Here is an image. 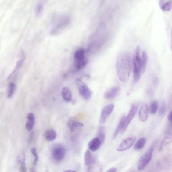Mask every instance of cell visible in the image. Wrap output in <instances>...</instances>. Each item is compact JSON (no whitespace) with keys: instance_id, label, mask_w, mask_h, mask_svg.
I'll list each match as a JSON object with an SVG mask.
<instances>
[{"instance_id":"1","label":"cell","mask_w":172,"mask_h":172,"mask_svg":"<svg viewBox=\"0 0 172 172\" xmlns=\"http://www.w3.org/2000/svg\"><path fill=\"white\" fill-rule=\"evenodd\" d=\"M131 70L130 56L127 53L122 54L117 63V74L120 80L126 82L129 80Z\"/></svg>"},{"instance_id":"2","label":"cell","mask_w":172,"mask_h":172,"mask_svg":"<svg viewBox=\"0 0 172 172\" xmlns=\"http://www.w3.org/2000/svg\"><path fill=\"white\" fill-rule=\"evenodd\" d=\"M70 22V16L67 14L55 15L53 16L51 23V34L56 35L61 34L68 27Z\"/></svg>"},{"instance_id":"3","label":"cell","mask_w":172,"mask_h":172,"mask_svg":"<svg viewBox=\"0 0 172 172\" xmlns=\"http://www.w3.org/2000/svg\"><path fill=\"white\" fill-rule=\"evenodd\" d=\"M51 154L53 159L59 163L64 159L66 154V149L60 144H56L52 148Z\"/></svg>"},{"instance_id":"4","label":"cell","mask_w":172,"mask_h":172,"mask_svg":"<svg viewBox=\"0 0 172 172\" xmlns=\"http://www.w3.org/2000/svg\"><path fill=\"white\" fill-rule=\"evenodd\" d=\"M154 147L151 146L142 156L139 161L138 168L139 170L142 171L147 166L152 157Z\"/></svg>"},{"instance_id":"5","label":"cell","mask_w":172,"mask_h":172,"mask_svg":"<svg viewBox=\"0 0 172 172\" xmlns=\"http://www.w3.org/2000/svg\"><path fill=\"white\" fill-rule=\"evenodd\" d=\"M114 108L113 104H110L106 105L102 111L100 119L101 124H104L108 118L113 112Z\"/></svg>"},{"instance_id":"6","label":"cell","mask_w":172,"mask_h":172,"mask_svg":"<svg viewBox=\"0 0 172 172\" xmlns=\"http://www.w3.org/2000/svg\"><path fill=\"white\" fill-rule=\"evenodd\" d=\"M136 139V137L134 136L125 139L118 145L117 149V151L122 152L127 150L133 145Z\"/></svg>"},{"instance_id":"7","label":"cell","mask_w":172,"mask_h":172,"mask_svg":"<svg viewBox=\"0 0 172 172\" xmlns=\"http://www.w3.org/2000/svg\"><path fill=\"white\" fill-rule=\"evenodd\" d=\"M138 111V107L135 105H133L129 111L126 117H125L124 125L123 130L121 131V134H123L127 129L129 124L136 114Z\"/></svg>"},{"instance_id":"8","label":"cell","mask_w":172,"mask_h":172,"mask_svg":"<svg viewBox=\"0 0 172 172\" xmlns=\"http://www.w3.org/2000/svg\"><path fill=\"white\" fill-rule=\"evenodd\" d=\"M148 113L149 108L148 105L146 103H142L139 112V118L141 121L145 122L146 121Z\"/></svg>"},{"instance_id":"9","label":"cell","mask_w":172,"mask_h":172,"mask_svg":"<svg viewBox=\"0 0 172 172\" xmlns=\"http://www.w3.org/2000/svg\"><path fill=\"white\" fill-rule=\"evenodd\" d=\"M79 94L86 100H89L91 96V93L87 85H82L79 88Z\"/></svg>"},{"instance_id":"10","label":"cell","mask_w":172,"mask_h":172,"mask_svg":"<svg viewBox=\"0 0 172 172\" xmlns=\"http://www.w3.org/2000/svg\"><path fill=\"white\" fill-rule=\"evenodd\" d=\"M68 127L72 132H73L76 128L83 126L81 122L78 121L73 117L69 118L67 123Z\"/></svg>"},{"instance_id":"11","label":"cell","mask_w":172,"mask_h":172,"mask_svg":"<svg viewBox=\"0 0 172 172\" xmlns=\"http://www.w3.org/2000/svg\"><path fill=\"white\" fill-rule=\"evenodd\" d=\"M102 145L100 140L97 137L92 138L89 142L88 146L90 150L94 152L98 150Z\"/></svg>"},{"instance_id":"12","label":"cell","mask_w":172,"mask_h":172,"mask_svg":"<svg viewBox=\"0 0 172 172\" xmlns=\"http://www.w3.org/2000/svg\"><path fill=\"white\" fill-rule=\"evenodd\" d=\"M27 121L25 127L28 131H31L34 128L35 124V117L34 114L29 113L27 115Z\"/></svg>"},{"instance_id":"13","label":"cell","mask_w":172,"mask_h":172,"mask_svg":"<svg viewBox=\"0 0 172 172\" xmlns=\"http://www.w3.org/2000/svg\"><path fill=\"white\" fill-rule=\"evenodd\" d=\"M47 1V0H38L36 3L35 9L36 16H39L42 14Z\"/></svg>"},{"instance_id":"14","label":"cell","mask_w":172,"mask_h":172,"mask_svg":"<svg viewBox=\"0 0 172 172\" xmlns=\"http://www.w3.org/2000/svg\"><path fill=\"white\" fill-rule=\"evenodd\" d=\"M133 66L134 80L135 82H137L140 80L141 71L135 57L133 61Z\"/></svg>"},{"instance_id":"15","label":"cell","mask_w":172,"mask_h":172,"mask_svg":"<svg viewBox=\"0 0 172 172\" xmlns=\"http://www.w3.org/2000/svg\"><path fill=\"white\" fill-rule=\"evenodd\" d=\"M125 118V117L124 115L122 116L117 127L113 134V136H112V139L115 140L119 134L123 130L124 125Z\"/></svg>"},{"instance_id":"16","label":"cell","mask_w":172,"mask_h":172,"mask_svg":"<svg viewBox=\"0 0 172 172\" xmlns=\"http://www.w3.org/2000/svg\"><path fill=\"white\" fill-rule=\"evenodd\" d=\"M61 94L63 99L66 102H68L71 101L72 98V94L68 88L67 87L63 88Z\"/></svg>"},{"instance_id":"17","label":"cell","mask_w":172,"mask_h":172,"mask_svg":"<svg viewBox=\"0 0 172 172\" xmlns=\"http://www.w3.org/2000/svg\"><path fill=\"white\" fill-rule=\"evenodd\" d=\"M119 91H120V88L118 87H115L106 92L104 95V97L107 99H114L117 96Z\"/></svg>"},{"instance_id":"18","label":"cell","mask_w":172,"mask_h":172,"mask_svg":"<svg viewBox=\"0 0 172 172\" xmlns=\"http://www.w3.org/2000/svg\"><path fill=\"white\" fill-rule=\"evenodd\" d=\"M44 136L46 140L51 142L56 139L57 138V134L54 130L49 129L45 131Z\"/></svg>"},{"instance_id":"19","label":"cell","mask_w":172,"mask_h":172,"mask_svg":"<svg viewBox=\"0 0 172 172\" xmlns=\"http://www.w3.org/2000/svg\"><path fill=\"white\" fill-rule=\"evenodd\" d=\"M94 160L91 152L89 150L86 151L84 154L85 164L87 166L91 167L93 163Z\"/></svg>"},{"instance_id":"20","label":"cell","mask_w":172,"mask_h":172,"mask_svg":"<svg viewBox=\"0 0 172 172\" xmlns=\"http://www.w3.org/2000/svg\"><path fill=\"white\" fill-rule=\"evenodd\" d=\"M146 141V138H142L140 139L135 144L134 149L135 151H138L142 149L144 147Z\"/></svg>"},{"instance_id":"21","label":"cell","mask_w":172,"mask_h":172,"mask_svg":"<svg viewBox=\"0 0 172 172\" xmlns=\"http://www.w3.org/2000/svg\"><path fill=\"white\" fill-rule=\"evenodd\" d=\"M148 59V56L147 52L144 51L142 53V66L141 71L142 73H144L146 69Z\"/></svg>"},{"instance_id":"22","label":"cell","mask_w":172,"mask_h":172,"mask_svg":"<svg viewBox=\"0 0 172 172\" xmlns=\"http://www.w3.org/2000/svg\"><path fill=\"white\" fill-rule=\"evenodd\" d=\"M25 60V56L24 55V54L22 52V57L21 59L20 60L18 61L17 63H16V66L15 68L14 69V71L12 73V74L9 76L8 79L10 78L13 75L15 74L16 73V72H17L19 69L20 68L23 64V63Z\"/></svg>"},{"instance_id":"23","label":"cell","mask_w":172,"mask_h":172,"mask_svg":"<svg viewBox=\"0 0 172 172\" xmlns=\"http://www.w3.org/2000/svg\"><path fill=\"white\" fill-rule=\"evenodd\" d=\"M74 58L76 61L81 60L85 58V51L84 49L80 48L76 51L74 54Z\"/></svg>"},{"instance_id":"24","label":"cell","mask_w":172,"mask_h":172,"mask_svg":"<svg viewBox=\"0 0 172 172\" xmlns=\"http://www.w3.org/2000/svg\"><path fill=\"white\" fill-rule=\"evenodd\" d=\"M16 88V84L14 83L11 82L8 85L7 97L8 98H11L14 95Z\"/></svg>"},{"instance_id":"25","label":"cell","mask_w":172,"mask_h":172,"mask_svg":"<svg viewBox=\"0 0 172 172\" xmlns=\"http://www.w3.org/2000/svg\"><path fill=\"white\" fill-rule=\"evenodd\" d=\"M88 61V59L86 58L81 60L76 61L75 66L77 69H81L87 65Z\"/></svg>"},{"instance_id":"26","label":"cell","mask_w":172,"mask_h":172,"mask_svg":"<svg viewBox=\"0 0 172 172\" xmlns=\"http://www.w3.org/2000/svg\"><path fill=\"white\" fill-rule=\"evenodd\" d=\"M172 142V137L169 135L165 137L163 141L161 142L159 148V150H161L164 147L170 144Z\"/></svg>"},{"instance_id":"27","label":"cell","mask_w":172,"mask_h":172,"mask_svg":"<svg viewBox=\"0 0 172 172\" xmlns=\"http://www.w3.org/2000/svg\"><path fill=\"white\" fill-rule=\"evenodd\" d=\"M158 102L157 100H154L151 102L150 107V112L152 114H156L158 109Z\"/></svg>"},{"instance_id":"28","label":"cell","mask_w":172,"mask_h":172,"mask_svg":"<svg viewBox=\"0 0 172 172\" xmlns=\"http://www.w3.org/2000/svg\"><path fill=\"white\" fill-rule=\"evenodd\" d=\"M137 63L141 69L142 66V58L140 56V48L139 46L137 47L134 57Z\"/></svg>"},{"instance_id":"29","label":"cell","mask_w":172,"mask_h":172,"mask_svg":"<svg viewBox=\"0 0 172 172\" xmlns=\"http://www.w3.org/2000/svg\"><path fill=\"white\" fill-rule=\"evenodd\" d=\"M172 6V1L170 0L161 6V9L163 11H170Z\"/></svg>"},{"instance_id":"30","label":"cell","mask_w":172,"mask_h":172,"mask_svg":"<svg viewBox=\"0 0 172 172\" xmlns=\"http://www.w3.org/2000/svg\"><path fill=\"white\" fill-rule=\"evenodd\" d=\"M97 137L100 140L102 145H103L105 141V135L103 133V128H102L101 127L99 129Z\"/></svg>"},{"instance_id":"31","label":"cell","mask_w":172,"mask_h":172,"mask_svg":"<svg viewBox=\"0 0 172 172\" xmlns=\"http://www.w3.org/2000/svg\"><path fill=\"white\" fill-rule=\"evenodd\" d=\"M31 153L34 157V160L33 162V165L35 167L37 164L38 159V157L37 154V151L35 148L34 147L32 148L31 150Z\"/></svg>"},{"instance_id":"32","label":"cell","mask_w":172,"mask_h":172,"mask_svg":"<svg viewBox=\"0 0 172 172\" xmlns=\"http://www.w3.org/2000/svg\"><path fill=\"white\" fill-rule=\"evenodd\" d=\"M166 109V103L164 101L162 102L161 107L159 110V113L160 116L163 115L165 113Z\"/></svg>"},{"instance_id":"33","label":"cell","mask_w":172,"mask_h":172,"mask_svg":"<svg viewBox=\"0 0 172 172\" xmlns=\"http://www.w3.org/2000/svg\"><path fill=\"white\" fill-rule=\"evenodd\" d=\"M25 160L23 161L21 163L20 167V171L21 172H26V166Z\"/></svg>"},{"instance_id":"34","label":"cell","mask_w":172,"mask_h":172,"mask_svg":"<svg viewBox=\"0 0 172 172\" xmlns=\"http://www.w3.org/2000/svg\"><path fill=\"white\" fill-rule=\"evenodd\" d=\"M155 91L152 88L149 87L148 88L147 93L150 97H153L155 94Z\"/></svg>"},{"instance_id":"35","label":"cell","mask_w":172,"mask_h":172,"mask_svg":"<svg viewBox=\"0 0 172 172\" xmlns=\"http://www.w3.org/2000/svg\"><path fill=\"white\" fill-rule=\"evenodd\" d=\"M167 118L169 120L172 122V110L168 114Z\"/></svg>"},{"instance_id":"36","label":"cell","mask_w":172,"mask_h":172,"mask_svg":"<svg viewBox=\"0 0 172 172\" xmlns=\"http://www.w3.org/2000/svg\"><path fill=\"white\" fill-rule=\"evenodd\" d=\"M117 170V169L115 167H112L108 170L107 171L108 172H115Z\"/></svg>"},{"instance_id":"37","label":"cell","mask_w":172,"mask_h":172,"mask_svg":"<svg viewBox=\"0 0 172 172\" xmlns=\"http://www.w3.org/2000/svg\"><path fill=\"white\" fill-rule=\"evenodd\" d=\"M158 79L157 78H155L154 79L153 81V84L155 86H156L158 85Z\"/></svg>"},{"instance_id":"38","label":"cell","mask_w":172,"mask_h":172,"mask_svg":"<svg viewBox=\"0 0 172 172\" xmlns=\"http://www.w3.org/2000/svg\"><path fill=\"white\" fill-rule=\"evenodd\" d=\"M65 172H76L75 170H67L64 171Z\"/></svg>"}]
</instances>
